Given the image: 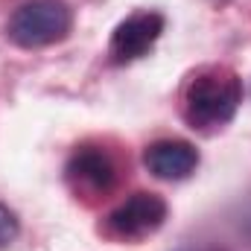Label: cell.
<instances>
[{"mask_svg": "<svg viewBox=\"0 0 251 251\" xmlns=\"http://www.w3.org/2000/svg\"><path fill=\"white\" fill-rule=\"evenodd\" d=\"M243 105V79L225 64H204L193 70L181 91V114L196 131H216L228 126Z\"/></svg>", "mask_w": 251, "mask_h": 251, "instance_id": "obj_1", "label": "cell"}, {"mask_svg": "<svg viewBox=\"0 0 251 251\" xmlns=\"http://www.w3.org/2000/svg\"><path fill=\"white\" fill-rule=\"evenodd\" d=\"M73 26V12L62 0H29L18 6L6 24V35L24 47V50H38L50 47L70 35Z\"/></svg>", "mask_w": 251, "mask_h": 251, "instance_id": "obj_2", "label": "cell"}, {"mask_svg": "<svg viewBox=\"0 0 251 251\" xmlns=\"http://www.w3.org/2000/svg\"><path fill=\"white\" fill-rule=\"evenodd\" d=\"M64 178L76 196L97 201L114 193L120 181V164L105 146H79L64 167Z\"/></svg>", "mask_w": 251, "mask_h": 251, "instance_id": "obj_3", "label": "cell"}, {"mask_svg": "<svg viewBox=\"0 0 251 251\" xmlns=\"http://www.w3.org/2000/svg\"><path fill=\"white\" fill-rule=\"evenodd\" d=\"M167 201L158 193H134L105 216V234L120 243H140L167 222Z\"/></svg>", "mask_w": 251, "mask_h": 251, "instance_id": "obj_4", "label": "cell"}, {"mask_svg": "<svg viewBox=\"0 0 251 251\" xmlns=\"http://www.w3.org/2000/svg\"><path fill=\"white\" fill-rule=\"evenodd\" d=\"M164 26H167V21H164L161 12H149V9L131 12L111 32V41H108L111 62L128 64V62H134V59H143L155 47V41L161 38Z\"/></svg>", "mask_w": 251, "mask_h": 251, "instance_id": "obj_5", "label": "cell"}, {"mask_svg": "<svg viewBox=\"0 0 251 251\" xmlns=\"http://www.w3.org/2000/svg\"><path fill=\"white\" fill-rule=\"evenodd\" d=\"M143 164L161 181H184L199 167V149L178 137L155 140L143 149Z\"/></svg>", "mask_w": 251, "mask_h": 251, "instance_id": "obj_6", "label": "cell"}, {"mask_svg": "<svg viewBox=\"0 0 251 251\" xmlns=\"http://www.w3.org/2000/svg\"><path fill=\"white\" fill-rule=\"evenodd\" d=\"M18 234H21V225H18V216L6 207V204H0V251L9 249L15 240H18Z\"/></svg>", "mask_w": 251, "mask_h": 251, "instance_id": "obj_7", "label": "cell"}]
</instances>
